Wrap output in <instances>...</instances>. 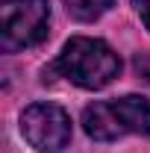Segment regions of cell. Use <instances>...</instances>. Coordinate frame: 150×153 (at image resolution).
<instances>
[{
	"label": "cell",
	"mask_w": 150,
	"mask_h": 153,
	"mask_svg": "<svg viewBox=\"0 0 150 153\" xmlns=\"http://www.w3.org/2000/svg\"><path fill=\"white\" fill-rule=\"evenodd\" d=\"M68 15L76 21H97L100 15H106L112 9L115 0H62Z\"/></svg>",
	"instance_id": "obj_5"
},
{
	"label": "cell",
	"mask_w": 150,
	"mask_h": 153,
	"mask_svg": "<svg viewBox=\"0 0 150 153\" xmlns=\"http://www.w3.org/2000/svg\"><path fill=\"white\" fill-rule=\"evenodd\" d=\"M53 71H59L68 82H74L79 88L94 91V88L109 85L121 74V59L103 38L76 36L62 47L59 59L53 62Z\"/></svg>",
	"instance_id": "obj_1"
},
{
	"label": "cell",
	"mask_w": 150,
	"mask_h": 153,
	"mask_svg": "<svg viewBox=\"0 0 150 153\" xmlns=\"http://www.w3.org/2000/svg\"><path fill=\"white\" fill-rule=\"evenodd\" d=\"M50 33L47 0H3L0 3V50L18 53L41 44Z\"/></svg>",
	"instance_id": "obj_3"
},
{
	"label": "cell",
	"mask_w": 150,
	"mask_h": 153,
	"mask_svg": "<svg viewBox=\"0 0 150 153\" xmlns=\"http://www.w3.org/2000/svg\"><path fill=\"white\" fill-rule=\"evenodd\" d=\"M82 127L94 141H115L127 133L150 135V100L127 94L106 103H91L82 112Z\"/></svg>",
	"instance_id": "obj_2"
},
{
	"label": "cell",
	"mask_w": 150,
	"mask_h": 153,
	"mask_svg": "<svg viewBox=\"0 0 150 153\" xmlns=\"http://www.w3.org/2000/svg\"><path fill=\"white\" fill-rule=\"evenodd\" d=\"M21 133L38 153H59L71 141V118L56 103H33L21 112Z\"/></svg>",
	"instance_id": "obj_4"
},
{
	"label": "cell",
	"mask_w": 150,
	"mask_h": 153,
	"mask_svg": "<svg viewBox=\"0 0 150 153\" xmlns=\"http://www.w3.org/2000/svg\"><path fill=\"white\" fill-rule=\"evenodd\" d=\"M132 6H135V12H138V18L144 21V27L150 30V0H132Z\"/></svg>",
	"instance_id": "obj_6"
}]
</instances>
